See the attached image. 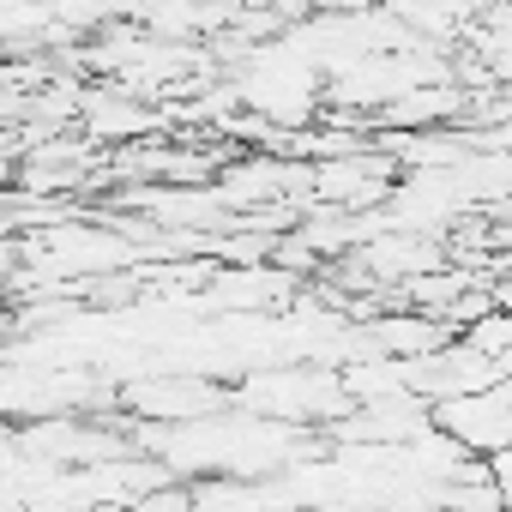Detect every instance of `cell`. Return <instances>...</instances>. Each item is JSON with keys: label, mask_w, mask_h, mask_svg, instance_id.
<instances>
[{"label": "cell", "mask_w": 512, "mask_h": 512, "mask_svg": "<svg viewBox=\"0 0 512 512\" xmlns=\"http://www.w3.org/2000/svg\"><path fill=\"white\" fill-rule=\"evenodd\" d=\"M7 272H13V247H0V290H7Z\"/></svg>", "instance_id": "obj_2"}, {"label": "cell", "mask_w": 512, "mask_h": 512, "mask_svg": "<svg viewBox=\"0 0 512 512\" xmlns=\"http://www.w3.org/2000/svg\"><path fill=\"white\" fill-rule=\"evenodd\" d=\"M428 422L446 428V434H452L464 452H476V458L512 446V398H506L500 374H494L488 386H470V392H446V398H434Z\"/></svg>", "instance_id": "obj_1"}]
</instances>
